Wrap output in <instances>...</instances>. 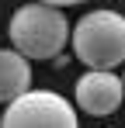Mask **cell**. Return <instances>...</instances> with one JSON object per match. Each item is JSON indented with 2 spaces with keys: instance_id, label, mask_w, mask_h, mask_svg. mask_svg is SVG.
Returning <instances> with one entry per match:
<instances>
[{
  "instance_id": "obj_4",
  "label": "cell",
  "mask_w": 125,
  "mask_h": 128,
  "mask_svg": "<svg viewBox=\"0 0 125 128\" xmlns=\"http://www.w3.org/2000/svg\"><path fill=\"white\" fill-rule=\"evenodd\" d=\"M122 97H125L122 76H115L111 69H87L77 80V104H80V111L94 114V118L115 114Z\"/></svg>"
},
{
  "instance_id": "obj_2",
  "label": "cell",
  "mask_w": 125,
  "mask_h": 128,
  "mask_svg": "<svg viewBox=\"0 0 125 128\" xmlns=\"http://www.w3.org/2000/svg\"><path fill=\"white\" fill-rule=\"evenodd\" d=\"M73 52L87 69H115L125 62V18L118 10H90L73 28Z\"/></svg>"
},
{
  "instance_id": "obj_5",
  "label": "cell",
  "mask_w": 125,
  "mask_h": 128,
  "mask_svg": "<svg viewBox=\"0 0 125 128\" xmlns=\"http://www.w3.org/2000/svg\"><path fill=\"white\" fill-rule=\"evenodd\" d=\"M31 86V62L18 48H0V104L14 100Z\"/></svg>"
},
{
  "instance_id": "obj_7",
  "label": "cell",
  "mask_w": 125,
  "mask_h": 128,
  "mask_svg": "<svg viewBox=\"0 0 125 128\" xmlns=\"http://www.w3.org/2000/svg\"><path fill=\"white\" fill-rule=\"evenodd\" d=\"M122 86H125V76H122Z\"/></svg>"
},
{
  "instance_id": "obj_6",
  "label": "cell",
  "mask_w": 125,
  "mask_h": 128,
  "mask_svg": "<svg viewBox=\"0 0 125 128\" xmlns=\"http://www.w3.org/2000/svg\"><path fill=\"white\" fill-rule=\"evenodd\" d=\"M42 4H52V7H77L83 0H42Z\"/></svg>"
},
{
  "instance_id": "obj_3",
  "label": "cell",
  "mask_w": 125,
  "mask_h": 128,
  "mask_svg": "<svg viewBox=\"0 0 125 128\" xmlns=\"http://www.w3.org/2000/svg\"><path fill=\"white\" fill-rule=\"evenodd\" d=\"M0 128H80L73 104L56 90H24L7 100Z\"/></svg>"
},
{
  "instance_id": "obj_1",
  "label": "cell",
  "mask_w": 125,
  "mask_h": 128,
  "mask_svg": "<svg viewBox=\"0 0 125 128\" xmlns=\"http://www.w3.org/2000/svg\"><path fill=\"white\" fill-rule=\"evenodd\" d=\"M7 35H11V45L18 48L24 59H56L62 48H66V38H70V21L59 7L52 4H24L14 10V18L7 24Z\"/></svg>"
}]
</instances>
